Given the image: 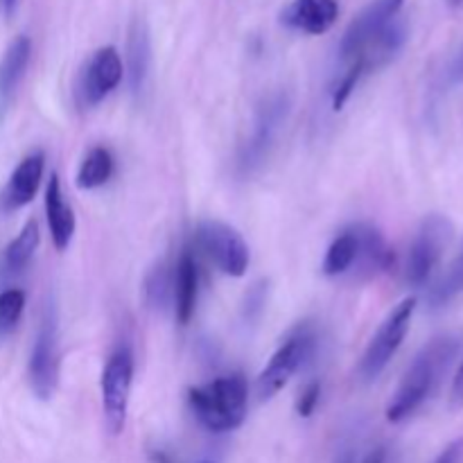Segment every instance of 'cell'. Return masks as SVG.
Here are the masks:
<instances>
[{"mask_svg":"<svg viewBox=\"0 0 463 463\" xmlns=\"http://www.w3.org/2000/svg\"><path fill=\"white\" fill-rule=\"evenodd\" d=\"M457 351H459V342L452 335H439L420 348L389 401V423H405L437 393L448 369L455 362Z\"/></svg>","mask_w":463,"mask_h":463,"instance_id":"6da1fadb","label":"cell"},{"mask_svg":"<svg viewBox=\"0 0 463 463\" xmlns=\"http://www.w3.org/2000/svg\"><path fill=\"white\" fill-rule=\"evenodd\" d=\"M188 405L194 419L208 432H233L244 423L249 411V383L242 373H229L188 392Z\"/></svg>","mask_w":463,"mask_h":463,"instance_id":"7a4b0ae2","label":"cell"},{"mask_svg":"<svg viewBox=\"0 0 463 463\" xmlns=\"http://www.w3.org/2000/svg\"><path fill=\"white\" fill-rule=\"evenodd\" d=\"M289 107L292 99L288 93H271L258 104L256 118H253L251 134H249L247 143L240 147L238 154V172L242 176H251L260 170L269 158L271 149H274L276 138H279L280 129L288 122Z\"/></svg>","mask_w":463,"mask_h":463,"instance_id":"3957f363","label":"cell"},{"mask_svg":"<svg viewBox=\"0 0 463 463\" xmlns=\"http://www.w3.org/2000/svg\"><path fill=\"white\" fill-rule=\"evenodd\" d=\"M61 373V344H59V315L54 301H48L41 315L34 346L27 362V380L39 401H50L59 387Z\"/></svg>","mask_w":463,"mask_h":463,"instance_id":"277c9868","label":"cell"},{"mask_svg":"<svg viewBox=\"0 0 463 463\" xmlns=\"http://www.w3.org/2000/svg\"><path fill=\"white\" fill-rule=\"evenodd\" d=\"M317 348V335L315 330L307 324L297 326L288 337L280 342V346L276 348L271 360L267 362L265 369L258 373L256 380V396L260 402L271 401L276 393H280L285 389V384L294 378V375L301 371V366L306 364L312 357Z\"/></svg>","mask_w":463,"mask_h":463,"instance_id":"5b68a950","label":"cell"},{"mask_svg":"<svg viewBox=\"0 0 463 463\" xmlns=\"http://www.w3.org/2000/svg\"><path fill=\"white\" fill-rule=\"evenodd\" d=\"M131 387H134V353H131L127 344H120L109 355L102 378H99L104 425H107V430L113 437L125 432Z\"/></svg>","mask_w":463,"mask_h":463,"instance_id":"8992f818","label":"cell"},{"mask_svg":"<svg viewBox=\"0 0 463 463\" xmlns=\"http://www.w3.org/2000/svg\"><path fill=\"white\" fill-rule=\"evenodd\" d=\"M416 312V298H402L396 307L387 315V319L380 324V328L375 330V335L371 337L369 346H366L364 355L360 360V378L364 383H373L383 375V371L387 369L389 362L396 357V353L401 351L402 342L407 339V333L411 328V319H414Z\"/></svg>","mask_w":463,"mask_h":463,"instance_id":"52a82bcc","label":"cell"},{"mask_svg":"<svg viewBox=\"0 0 463 463\" xmlns=\"http://www.w3.org/2000/svg\"><path fill=\"white\" fill-rule=\"evenodd\" d=\"M450 240L452 222L446 215L432 213L420 222L419 231L411 240L405 265V279L411 288H425L430 283Z\"/></svg>","mask_w":463,"mask_h":463,"instance_id":"ba28073f","label":"cell"},{"mask_svg":"<svg viewBox=\"0 0 463 463\" xmlns=\"http://www.w3.org/2000/svg\"><path fill=\"white\" fill-rule=\"evenodd\" d=\"M197 244L208 260L231 279H242L251 262V251L238 229L220 220H203L197 226Z\"/></svg>","mask_w":463,"mask_h":463,"instance_id":"9c48e42d","label":"cell"},{"mask_svg":"<svg viewBox=\"0 0 463 463\" xmlns=\"http://www.w3.org/2000/svg\"><path fill=\"white\" fill-rule=\"evenodd\" d=\"M125 77L122 57L113 45L95 50L93 57L84 63L75 84V98L81 109H93L109 98L120 86Z\"/></svg>","mask_w":463,"mask_h":463,"instance_id":"30bf717a","label":"cell"},{"mask_svg":"<svg viewBox=\"0 0 463 463\" xmlns=\"http://www.w3.org/2000/svg\"><path fill=\"white\" fill-rule=\"evenodd\" d=\"M405 0H371L360 14L351 21L339 41L337 57L339 63H348L360 57L362 50L389 25L396 16H401Z\"/></svg>","mask_w":463,"mask_h":463,"instance_id":"8fae6325","label":"cell"},{"mask_svg":"<svg viewBox=\"0 0 463 463\" xmlns=\"http://www.w3.org/2000/svg\"><path fill=\"white\" fill-rule=\"evenodd\" d=\"M45 172V154L32 152L12 172L0 193V213H16L36 197Z\"/></svg>","mask_w":463,"mask_h":463,"instance_id":"7c38bea8","label":"cell"},{"mask_svg":"<svg viewBox=\"0 0 463 463\" xmlns=\"http://www.w3.org/2000/svg\"><path fill=\"white\" fill-rule=\"evenodd\" d=\"M339 18L337 0H292L280 12V25L303 34H326Z\"/></svg>","mask_w":463,"mask_h":463,"instance_id":"4fadbf2b","label":"cell"},{"mask_svg":"<svg viewBox=\"0 0 463 463\" xmlns=\"http://www.w3.org/2000/svg\"><path fill=\"white\" fill-rule=\"evenodd\" d=\"M149 71H152V39H149L147 23L140 16L131 21L127 32V81L134 98H140L147 86Z\"/></svg>","mask_w":463,"mask_h":463,"instance_id":"5bb4252c","label":"cell"},{"mask_svg":"<svg viewBox=\"0 0 463 463\" xmlns=\"http://www.w3.org/2000/svg\"><path fill=\"white\" fill-rule=\"evenodd\" d=\"M407 39H410V25H407L405 18L396 16L364 50H362L360 57H355L353 61L360 63V66L364 68L366 75H371V72L389 66V63L405 50Z\"/></svg>","mask_w":463,"mask_h":463,"instance_id":"9a60e30c","label":"cell"},{"mask_svg":"<svg viewBox=\"0 0 463 463\" xmlns=\"http://www.w3.org/2000/svg\"><path fill=\"white\" fill-rule=\"evenodd\" d=\"M45 220H48L50 238L57 251H66L71 247L72 238H75L77 220L72 206L66 202L61 190V181H59L57 172L50 175L48 185H45Z\"/></svg>","mask_w":463,"mask_h":463,"instance_id":"2e32d148","label":"cell"},{"mask_svg":"<svg viewBox=\"0 0 463 463\" xmlns=\"http://www.w3.org/2000/svg\"><path fill=\"white\" fill-rule=\"evenodd\" d=\"M357 235V244H360V253H357L355 269L360 271L362 279H371V276L380 274V271L392 269L396 262V253L387 244L384 235L373 224H353Z\"/></svg>","mask_w":463,"mask_h":463,"instance_id":"e0dca14e","label":"cell"},{"mask_svg":"<svg viewBox=\"0 0 463 463\" xmlns=\"http://www.w3.org/2000/svg\"><path fill=\"white\" fill-rule=\"evenodd\" d=\"M199 298V267L190 249L181 251L175 267V292H172V306L179 324H188L194 315Z\"/></svg>","mask_w":463,"mask_h":463,"instance_id":"ac0fdd59","label":"cell"},{"mask_svg":"<svg viewBox=\"0 0 463 463\" xmlns=\"http://www.w3.org/2000/svg\"><path fill=\"white\" fill-rule=\"evenodd\" d=\"M32 59V41L27 34H18L0 59V104H7L25 77Z\"/></svg>","mask_w":463,"mask_h":463,"instance_id":"d6986e66","label":"cell"},{"mask_svg":"<svg viewBox=\"0 0 463 463\" xmlns=\"http://www.w3.org/2000/svg\"><path fill=\"white\" fill-rule=\"evenodd\" d=\"M113 172H116V158H113L111 149L104 147V145H95L81 158L75 184L80 190H98L104 184H109Z\"/></svg>","mask_w":463,"mask_h":463,"instance_id":"ffe728a7","label":"cell"},{"mask_svg":"<svg viewBox=\"0 0 463 463\" xmlns=\"http://www.w3.org/2000/svg\"><path fill=\"white\" fill-rule=\"evenodd\" d=\"M357 253H360V244H357L355 229H346L330 242L328 251H326L324 262H321V271L328 279H339L346 276L348 271L355 269Z\"/></svg>","mask_w":463,"mask_h":463,"instance_id":"44dd1931","label":"cell"},{"mask_svg":"<svg viewBox=\"0 0 463 463\" xmlns=\"http://www.w3.org/2000/svg\"><path fill=\"white\" fill-rule=\"evenodd\" d=\"M41 244V231L39 222L27 220L25 226L21 229V233L7 244L5 249V269L9 274H18V271L25 269L30 265V260L34 258L36 249Z\"/></svg>","mask_w":463,"mask_h":463,"instance_id":"7402d4cb","label":"cell"},{"mask_svg":"<svg viewBox=\"0 0 463 463\" xmlns=\"http://www.w3.org/2000/svg\"><path fill=\"white\" fill-rule=\"evenodd\" d=\"M459 294H463V249L459 256L448 265V269L439 276L437 283L430 288L428 307L430 310H441Z\"/></svg>","mask_w":463,"mask_h":463,"instance_id":"603a6c76","label":"cell"},{"mask_svg":"<svg viewBox=\"0 0 463 463\" xmlns=\"http://www.w3.org/2000/svg\"><path fill=\"white\" fill-rule=\"evenodd\" d=\"M172 292H175V271L167 269L165 265H156L145 276V298L152 307L163 310L170 306Z\"/></svg>","mask_w":463,"mask_h":463,"instance_id":"cb8c5ba5","label":"cell"},{"mask_svg":"<svg viewBox=\"0 0 463 463\" xmlns=\"http://www.w3.org/2000/svg\"><path fill=\"white\" fill-rule=\"evenodd\" d=\"M25 310V292L23 289H5L0 292V333H9L16 328Z\"/></svg>","mask_w":463,"mask_h":463,"instance_id":"d4e9b609","label":"cell"},{"mask_svg":"<svg viewBox=\"0 0 463 463\" xmlns=\"http://www.w3.org/2000/svg\"><path fill=\"white\" fill-rule=\"evenodd\" d=\"M321 401V383H307L306 387H303L301 396L297 398V414L301 416V419H310L312 414H315L317 405H319Z\"/></svg>","mask_w":463,"mask_h":463,"instance_id":"484cf974","label":"cell"},{"mask_svg":"<svg viewBox=\"0 0 463 463\" xmlns=\"http://www.w3.org/2000/svg\"><path fill=\"white\" fill-rule=\"evenodd\" d=\"M441 84L443 89H459L463 84V43L457 48V52L452 54L450 61L446 63L441 75Z\"/></svg>","mask_w":463,"mask_h":463,"instance_id":"4316f807","label":"cell"},{"mask_svg":"<svg viewBox=\"0 0 463 463\" xmlns=\"http://www.w3.org/2000/svg\"><path fill=\"white\" fill-rule=\"evenodd\" d=\"M450 407L455 411L463 410V360L457 369L455 378H452V387H450Z\"/></svg>","mask_w":463,"mask_h":463,"instance_id":"83f0119b","label":"cell"},{"mask_svg":"<svg viewBox=\"0 0 463 463\" xmlns=\"http://www.w3.org/2000/svg\"><path fill=\"white\" fill-rule=\"evenodd\" d=\"M434 463H463V439L452 441L450 446L434 459Z\"/></svg>","mask_w":463,"mask_h":463,"instance_id":"f1b7e54d","label":"cell"},{"mask_svg":"<svg viewBox=\"0 0 463 463\" xmlns=\"http://www.w3.org/2000/svg\"><path fill=\"white\" fill-rule=\"evenodd\" d=\"M362 463H387V448L378 446L362 459Z\"/></svg>","mask_w":463,"mask_h":463,"instance_id":"f546056e","label":"cell"},{"mask_svg":"<svg viewBox=\"0 0 463 463\" xmlns=\"http://www.w3.org/2000/svg\"><path fill=\"white\" fill-rule=\"evenodd\" d=\"M16 5L18 0H0V7H3L5 16H12V14L16 12Z\"/></svg>","mask_w":463,"mask_h":463,"instance_id":"4dcf8cb0","label":"cell"},{"mask_svg":"<svg viewBox=\"0 0 463 463\" xmlns=\"http://www.w3.org/2000/svg\"><path fill=\"white\" fill-rule=\"evenodd\" d=\"M448 3H450L452 7H461V5H463V0H448Z\"/></svg>","mask_w":463,"mask_h":463,"instance_id":"1f68e13d","label":"cell"},{"mask_svg":"<svg viewBox=\"0 0 463 463\" xmlns=\"http://www.w3.org/2000/svg\"><path fill=\"white\" fill-rule=\"evenodd\" d=\"M342 463H351V459H346V461H342Z\"/></svg>","mask_w":463,"mask_h":463,"instance_id":"d6a6232c","label":"cell"}]
</instances>
